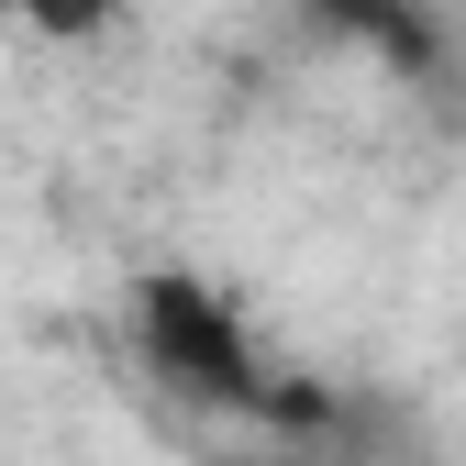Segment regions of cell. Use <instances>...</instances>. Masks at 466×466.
Wrapping results in <instances>:
<instances>
[{
    "instance_id": "cell-2",
    "label": "cell",
    "mask_w": 466,
    "mask_h": 466,
    "mask_svg": "<svg viewBox=\"0 0 466 466\" xmlns=\"http://www.w3.org/2000/svg\"><path fill=\"white\" fill-rule=\"evenodd\" d=\"M0 23L34 34V45H100L123 23V0H0Z\"/></svg>"
},
{
    "instance_id": "cell-1",
    "label": "cell",
    "mask_w": 466,
    "mask_h": 466,
    "mask_svg": "<svg viewBox=\"0 0 466 466\" xmlns=\"http://www.w3.org/2000/svg\"><path fill=\"white\" fill-rule=\"evenodd\" d=\"M134 356H145V378H156L167 400H189V411L289 422V389H278V367L256 356L245 311H233L211 278H189V267H156V278L134 289Z\"/></svg>"
}]
</instances>
